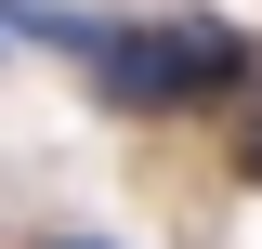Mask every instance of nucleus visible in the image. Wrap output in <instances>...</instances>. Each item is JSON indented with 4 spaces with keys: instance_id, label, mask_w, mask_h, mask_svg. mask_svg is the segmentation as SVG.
<instances>
[{
    "instance_id": "7ed1b4c3",
    "label": "nucleus",
    "mask_w": 262,
    "mask_h": 249,
    "mask_svg": "<svg viewBox=\"0 0 262 249\" xmlns=\"http://www.w3.org/2000/svg\"><path fill=\"white\" fill-rule=\"evenodd\" d=\"M53 249H105V236H53Z\"/></svg>"
},
{
    "instance_id": "f03ea898",
    "label": "nucleus",
    "mask_w": 262,
    "mask_h": 249,
    "mask_svg": "<svg viewBox=\"0 0 262 249\" xmlns=\"http://www.w3.org/2000/svg\"><path fill=\"white\" fill-rule=\"evenodd\" d=\"M236 171H249V184H262V118H249V144H236Z\"/></svg>"
},
{
    "instance_id": "f257e3e1",
    "label": "nucleus",
    "mask_w": 262,
    "mask_h": 249,
    "mask_svg": "<svg viewBox=\"0 0 262 249\" xmlns=\"http://www.w3.org/2000/svg\"><path fill=\"white\" fill-rule=\"evenodd\" d=\"M92 92L131 105V118H170V105H210V92H262V39L249 27H210V13H170V27H105L92 13Z\"/></svg>"
}]
</instances>
